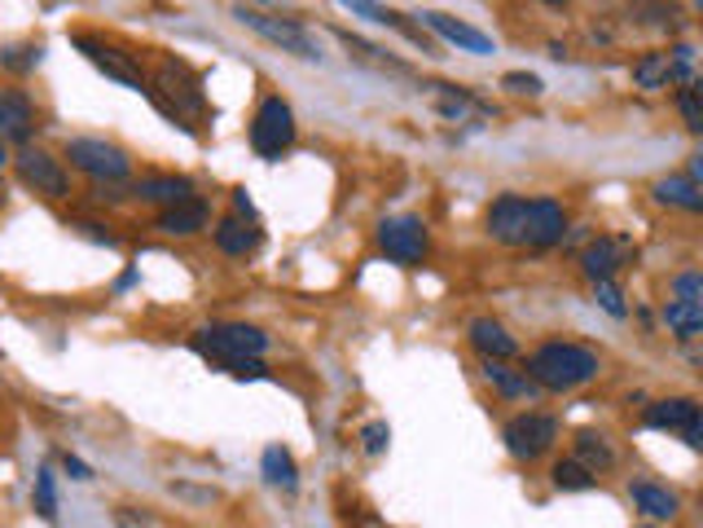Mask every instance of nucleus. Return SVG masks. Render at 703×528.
I'll list each match as a JSON object with an SVG mask.
<instances>
[{"mask_svg": "<svg viewBox=\"0 0 703 528\" xmlns=\"http://www.w3.org/2000/svg\"><path fill=\"white\" fill-rule=\"evenodd\" d=\"M233 19L246 27V32H255V36H264L268 45H277L281 54H295V58H321V49H316V41L308 36V27L299 23V19H277V14H264V10H246V5H238L233 10Z\"/></svg>", "mask_w": 703, "mask_h": 528, "instance_id": "nucleus-7", "label": "nucleus"}, {"mask_svg": "<svg viewBox=\"0 0 703 528\" xmlns=\"http://www.w3.org/2000/svg\"><path fill=\"white\" fill-rule=\"evenodd\" d=\"M550 480H554V489H563V493H585V489L598 484V475L585 471L576 458H558V462L550 467Z\"/></svg>", "mask_w": 703, "mask_h": 528, "instance_id": "nucleus-28", "label": "nucleus"}, {"mask_svg": "<svg viewBox=\"0 0 703 528\" xmlns=\"http://www.w3.org/2000/svg\"><path fill=\"white\" fill-rule=\"evenodd\" d=\"M211 225V207L203 203V198H194V203H176V207H163L159 211V220H154V229L159 233H168V238H194V233H203Z\"/></svg>", "mask_w": 703, "mask_h": 528, "instance_id": "nucleus-18", "label": "nucleus"}, {"mask_svg": "<svg viewBox=\"0 0 703 528\" xmlns=\"http://www.w3.org/2000/svg\"><path fill=\"white\" fill-rule=\"evenodd\" d=\"M233 207H238V216H242V220H255V203H251V194H246V190H233Z\"/></svg>", "mask_w": 703, "mask_h": 528, "instance_id": "nucleus-40", "label": "nucleus"}, {"mask_svg": "<svg viewBox=\"0 0 703 528\" xmlns=\"http://www.w3.org/2000/svg\"><path fill=\"white\" fill-rule=\"evenodd\" d=\"M593 300L611 313V318H629V305H624V291L615 283H593Z\"/></svg>", "mask_w": 703, "mask_h": 528, "instance_id": "nucleus-33", "label": "nucleus"}, {"mask_svg": "<svg viewBox=\"0 0 703 528\" xmlns=\"http://www.w3.org/2000/svg\"><path fill=\"white\" fill-rule=\"evenodd\" d=\"M502 89H506V93H519V97H541V93H545L541 76H532V71H506V76H502Z\"/></svg>", "mask_w": 703, "mask_h": 528, "instance_id": "nucleus-32", "label": "nucleus"}, {"mask_svg": "<svg viewBox=\"0 0 703 528\" xmlns=\"http://www.w3.org/2000/svg\"><path fill=\"white\" fill-rule=\"evenodd\" d=\"M14 168H19L23 185H32V190L45 194V198H67V194H71V176H67L62 159H54V154L41 150V146H23V154L14 159Z\"/></svg>", "mask_w": 703, "mask_h": 528, "instance_id": "nucleus-12", "label": "nucleus"}, {"mask_svg": "<svg viewBox=\"0 0 703 528\" xmlns=\"http://www.w3.org/2000/svg\"><path fill=\"white\" fill-rule=\"evenodd\" d=\"M379 251L401 264V269H418V264L431 255V229L423 216H388L379 225Z\"/></svg>", "mask_w": 703, "mask_h": 528, "instance_id": "nucleus-6", "label": "nucleus"}, {"mask_svg": "<svg viewBox=\"0 0 703 528\" xmlns=\"http://www.w3.org/2000/svg\"><path fill=\"white\" fill-rule=\"evenodd\" d=\"M480 370H484V379L493 383V392L506 397V401H532V397H541V388H537L523 370H515L510 361H484Z\"/></svg>", "mask_w": 703, "mask_h": 528, "instance_id": "nucleus-21", "label": "nucleus"}, {"mask_svg": "<svg viewBox=\"0 0 703 528\" xmlns=\"http://www.w3.org/2000/svg\"><path fill=\"white\" fill-rule=\"evenodd\" d=\"M128 194L141 203H154V207H176V203H194L198 185L189 176H141Z\"/></svg>", "mask_w": 703, "mask_h": 528, "instance_id": "nucleus-17", "label": "nucleus"}, {"mask_svg": "<svg viewBox=\"0 0 703 528\" xmlns=\"http://www.w3.org/2000/svg\"><path fill=\"white\" fill-rule=\"evenodd\" d=\"M664 207H681V211H703V190L699 181H690L685 172H672V176H659L655 190H650Z\"/></svg>", "mask_w": 703, "mask_h": 528, "instance_id": "nucleus-23", "label": "nucleus"}, {"mask_svg": "<svg viewBox=\"0 0 703 528\" xmlns=\"http://www.w3.org/2000/svg\"><path fill=\"white\" fill-rule=\"evenodd\" d=\"M423 27L427 32H436L440 41H449L453 49H462V54H493V36H484L480 27H471V23H462V19H449V14H440V10H423Z\"/></svg>", "mask_w": 703, "mask_h": 528, "instance_id": "nucleus-15", "label": "nucleus"}, {"mask_svg": "<svg viewBox=\"0 0 703 528\" xmlns=\"http://www.w3.org/2000/svg\"><path fill=\"white\" fill-rule=\"evenodd\" d=\"M10 163V150H5V141H0V168H5Z\"/></svg>", "mask_w": 703, "mask_h": 528, "instance_id": "nucleus-43", "label": "nucleus"}, {"mask_svg": "<svg viewBox=\"0 0 703 528\" xmlns=\"http://www.w3.org/2000/svg\"><path fill=\"white\" fill-rule=\"evenodd\" d=\"M388 440H392V427H388L383 418H374V423L361 427V449H366L370 458H379V454L388 449Z\"/></svg>", "mask_w": 703, "mask_h": 528, "instance_id": "nucleus-34", "label": "nucleus"}, {"mask_svg": "<svg viewBox=\"0 0 703 528\" xmlns=\"http://www.w3.org/2000/svg\"><path fill=\"white\" fill-rule=\"evenodd\" d=\"M677 111H681V119H685V128H690V133H703V106H699V80H690V84H681V89H677Z\"/></svg>", "mask_w": 703, "mask_h": 528, "instance_id": "nucleus-31", "label": "nucleus"}, {"mask_svg": "<svg viewBox=\"0 0 703 528\" xmlns=\"http://www.w3.org/2000/svg\"><path fill=\"white\" fill-rule=\"evenodd\" d=\"M629 497H633V506L646 515V519H672L677 510H681V502H677V493L672 489H664V484H655V480H633L629 484Z\"/></svg>", "mask_w": 703, "mask_h": 528, "instance_id": "nucleus-22", "label": "nucleus"}, {"mask_svg": "<svg viewBox=\"0 0 703 528\" xmlns=\"http://www.w3.org/2000/svg\"><path fill=\"white\" fill-rule=\"evenodd\" d=\"M642 23H664V19H672V10H633Z\"/></svg>", "mask_w": 703, "mask_h": 528, "instance_id": "nucleus-42", "label": "nucleus"}, {"mask_svg": "<svg viewBox=\"0 0 703 528\" xmlns=\"http://www.w3.org/2000/svg\"><path fill=\"white\" fill-rule=\"evenodd\" d=\"M633 260H637L633 238H624V233H593L585 242V251H580V274L589 283H615V274L624 269V264H633Z\"/></svg>", "mask_w": 703, "mask_h": 528, "instance_id": "nucleus-10", "label": "nucleus"}, {"mask_svg": "<svg viewBox=\"0 0 703 528\" xmlns=\"http://www.w3.org/2000/svg\"><path fill=\"white\" fill-rule=\"evenodd\" d=\"M642 528H655V524H642Z\"/></svg>", "mask_w": 703, "mask_h": 528, "instance_id": "nucleus-44", "label": "nucleus"}, {"mask_svg": "<svg viewBox=\"0 0 703 528\" xmlns=\"http://www.w3.org/2000/svg\"><path fill=\"white\" fill-rule=\"evenodd\" d=\"M211 238H216V246H220L224 255H251V251H260V242H264L260 225H255V220H242V216H220L216 229H211Z\"/></svg>", "mask_w": 703, "mask_h": 528, "instance_id": "nucleus-20", "label": "nucleus"}, {"mask_svg": "<svg viewBox=\"0 0 703 528\" xmlns=\"http://www.w3.org/2000/svg\"><path fill=\"white\" fill-rule=\"evenodd\" d=\"M194 353L224 370L229 361L264 357L268 353V335L260 326H246V322H207V326L194 331Z\"/></svg>", "mask_w": 703, "mask_h": 528, "instance_id": "nucleus-3", "label": "nucleus"}, {"mask_svg": "<svg viewBox=\"0 0 703 528\" xmlns=\"http://www.w3.org/2000/svg\"><path fill=\"white\" fill-rule=\"evenodd\" d=\"M338 41H343L347 49H357L361 58H370V62H388V67H396V62L388 58V49H379V45H370V41H361V36H347V32H338Z\"/></svg>", "mask_w": 703, "mask_h": 528, "instance_id": "nucleus-36", "label": "nucleus"}, {"mask_svg": "<svg viewBox=\"0 0 703 528\" xmlns=\"http://www.w3.org/2000/svg\"><path fill=\"white\" fill-rule=\"evenodd\" d=\"M672 300L703 305V278H699V274H677V278H672Z\"/></svg>", "mask_w": 703, "mask_h": 528, "instance_id": "nucleus-35", "label": "nucleus"}, {"mask_svg": "<svg viewBox=\"0 0 703 528\" xmlns=\"http://www.w3.org/2000/svg\"><path fill=\"white\" fill-rule=\"evenodd\" d=\"M62 467H67V475H71V480H93V471H89V462H80L76 454H67V458H62Z\"/></svg>", "mask_w": 703, "mask_h": 528, "instance_id": "nucleus-39", "label": "nucleus"}, {"mask_svg": "<svg viewBox=\"0 0 703 528\" xmlns=\"http://www.w3.org/2000/svg\"><path fill=\"white\" fill-rule=\"evenodd\" d=\"M233 379H268V366L260 361V357H246V361H229L224 366Z\"/></svg>", "mask_w": 703, "mask_h": 528, "instance_id": "nucleus-37", "label": "nucleus"}, {"mask_svg": "<svg viewBox=\"0 0 703 528\" xmlns=\"http://www.w3.org/2000/svg\"><path fill=\"white\" fill-rule=\"evenodd\" d=\"M172 493H181V497H194V502H216V493H211V489H189V484H172Z\"/></svg>", "mask_w": 703, "mask_h": 528, "instance_id": "nucleus-41", "label": "nucleus"}, {"mask_svg": "<svg viewBox=\"0 0 703 528\" xmlns=\"http://www.w3.org/2000/svg\"><path fill=\"white\" fill-rule=\"evenodd\" d=\"M572 458L585 467V471H593V475H602V471H611L615 467V449H611V440L602 436V432H576V440H572Z\"/></svg>", "mask_w": 703, "mask_h": 528, "instance_id": "nucleus-24", "label": "nucleus"}, {"mask_svg": "<svg viewBox=\"0 0 703 528\" xmlns=\"http://www.w3.org/2000/svg\"><path fill=\"white\" fill-rule=\"evenodd\" d=\"M146 93L154 97V106L181 124V128H194L189 119H203L207 115V93H203V80L194 67H185L181 58H159L154 62V76H146Z\"/></svg>", "mask_w": 703, "mask_h": 528, "instance_id": "nucleus-2", "label": "nucleus"}, {"mask_svg": "<svg viewBox=\"0 0 703 528\" xmlns=\"http://www.w3.org/2000/svg\"><path fill=\"white\" fill-rule=\"evenodd\" d=\"M32 506L41 510V519H58V480H54V471L49 467H41L36 471V489H32Z\"/></svg>", "mask_w": 703, "mask_h": 528, "instance_id": "nucleus-29", "label": "nucleus"}, {"mask_svg": "<svg viewBox=\"0 0 703 528\" xmlns=\"http://www.w3.org/2000/svg\"><path fill=\"white\" fill-rule=\"evenodd\" d=\"M523 375L541 392H576L602 375V357L585 344H572V340H545L541 348H532Z\"/></svg>", "mask_w": 703, "mask_h": 528, "instance_id": "nucleus-1", "label": "nucleus"}, {"mask_svg": "<svg viewBox=\"0 0 703 528\" xmlns=\"http://www.w3.org/2000/svg\"><path fill=\"white\" fill-rule=\"evenodd\" d=\"M633 84L642 93H659L672 84V67H668V49H650L633 58Z\"/></svg>", "mask_w": 703, "mask_h": 528, "instance_id": "nucleus-25", "label": "nucleus"}, {"mask_svg": "<svg viewBox=\"0 0 703 528\" xmlns=\"http://www.w3.org/2000/svg\"><path fill=\"white\" fill-rule=\"evenodd\" d=\"M260 471H264V480L273 489H286V493L299 489V467H295V454L286 445H268L264 458H260Z\"/></svg>", "mask_w": 703, "mask_h": 528, "instance_id": "nucleus-26", "label": "nucleus"}, {"mask_svg": "<svg viewBox=\"0 0 703 528\" xmlns=\"http://www.w3.org/2000/svg\"><path fill=\"white\" fill-rule=\"evenodd\" d=\"M502 440H506V454L519 458V462H537L554 449L558 440V418L554 414H541V410H523L515 414L506 427H502Z\"/></svg>", "mask_w": 703, "mask_h": 528, "instance_id": "nucleus-8", "label": "nucleus"}, {"mask_svg": "<svg viewBox=\"0 0 703 528\" xmlns=\"http://www.w3.org/2000/svg\"><path fill=\"white\" fill-rule=\"evenodd\" d=\"M71 229H80L84 238H93V242H102V246H119V238H115L106 225H97V220H76Z\"/></svg>", "mask_w": 703, "mask_h": 528, "instance_id": "nucleus-38", "label": "nucleus"}, {"mask_svg": "<svg viewBox=\"0 0 703 528\" xmlns=\"http://www.w3.org/2000/svg\"><path fill=\"white\" fill-rule=\"evenodd\" d=\"M528 203L532 198H523V194H497L484 216L488 238L502 246H528Z\"/></svg>", "mask_w": 703, "mask_h": 528, "instance_id": "nucleus-13", "label": "nucleus"}, {"mask_svg": "<svg viewBox=\"0 0 703 528\" xmlns=\"http://www.w3.org/2000/svg\"><path fill=\"white\" fill-rule=\"evenodd\" d=\"M423 89H431L436 93V111L445 115V119H453V124H466L471 115H497L488 102H480L471 89H458V84H423Z\"/></svg>", "mask_w": 703, "mask_h": 528, "instance_id": "nucleus-19", "label": "nucleus"}, {"mask_svg": "<svg viewBox=\"0 0 703 528\" xmlns=\"http://www.w3.org/2000/svg\"><path fill=\"white\" fill-rule=\"evenodd\" d=\"M295 111H290V102L286 97H277V93H268L260 106H255V119H251V150L260 154V159H281L290 146H295Z\"/></svg>", "mask_w": 703, "mask_h": 528, "instance_id": "nucleus-4", "label": "nucleus"}, {"mask_svg": "<svg viewBox=\"0 0 703 528\" xmlns=\"http://www.w3.org/2000/svg\"><path fill=\"white\" fill-rule=\"evenodd\" d=\"M67 159L76 172L93 176L97 185H119L128 172H132V154L115 141H102V137H76L67 141Z\"/></svg>", "mask_w": 703, "mask_h": 528, "instance_id": "nucleus-5", "label": "nucleus"}, {"mask_svg": "<svg viewBox=\"0 0 703 528\" xmlns=\"http://www.w3.org/2000/svg\"><path fill=\"white\" fill-rule=\"evenodd\" d=\"M664 326H668L677 340H699V335H703V305L668 300V305H664Z\"/></svg>", "mask_w": 703, "mask_h": 528, "instance_id": "nucleus-27", "label": "nucleus"}, {"mask_svg": "<svg viewBox=\"0 0 703 528\" xmlns=\"http://www.w3.org/2000/svg\"><path fill=\"white\" fill-rule=\"evenodd\" d=\"M642 423H646V427H655V432H677L690 449H699V445H703V414H699V401H694V397H668V401H655V405H646Z\"/></svg>", "mask_w": 703, "mask_h": 528, "instance_id": "nucleus-11", "label": "nucleus"}, {"mask_svg": "<svg viewBox=\"0 0 703 528\" xmlns=\"http://www.w3.org/2000/svg\"><path fill=\"white\" fill-rule=\"evenodd\" d=\"M466 340H471V348H475L484 361H510V357L519 353V340H515L497 318H475V322L466 326Z\"/></svg>", "mask_w": 703, "mask_h": 528, "instance_id": "nucleus-16", "label": "nucleus"}, {"mask_svg": "<svg viewBox=\"0 0 703 528\" xmlns=\"http://www.w3.org/2000/svg\"><path fill=\"white\" fill-rule=\"evenodd\" d=\"M36 133V102L19 89H0V141L27 146Z\"/></svg>", "mask_w": 703, "mask_h": 528, "instance_id": "nucleus-14", "label": "nucleus"}, {"mask_svg": "<svg viewBox=\"0 0 703 528\" xmlns=\"http://www.w3.org/2000/svg\"><path fill=\"white\" fill-rule=\"evenodd\" d=\"M36 62H41V45H5L0 49V67L14 71V76L36 71Z\"/></svg>", "mask_w": 703, "mask_h": 528, "instance_id": "nucleus-30", "label": "nucleus"}, {"mask_svg": "<svg viewBox=\"0 0 703 528\" xmlns=\"http://www.w3.org/2000/svg\"><path fill=\"white\" fill-rule=\"evenodd\" d=\"M71 45H76L106 80H115V84H124V89H132V93H146V71H141V62H137L132 54H124V49H115V45L89 36V32H76Z\"/></svg>", "mask_w": 703, "mask_h": 528, "instance_id": "nucleus-9", "label": "nucleus"}]
</instances>
